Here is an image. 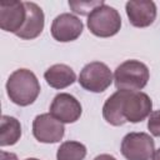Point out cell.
<instances>
[{"instance_id":"18","label":"cell","mask_w":160,"mask_h":160,"mask_svg":"<svg viewBox=\"0 0 160 160\" xmlns=\"http://www.w3.org/2000/svg\"><path fill=\"white\" fill-rule=\"evenodd\" d=\"M0 160H18V156L12 152H8V151H0Z\"/></svg>"},{"instance_id":"8","label":"cell","mask_w":160,"mask_h":160,"mask_svg":"<svg viewBox=\"0 0 160 160\" xmlns=\"http://www.w3.org/2000/svg\"><path fill=\"white\" fill-rule=\"evenodd\" d=\"M81 112L82 109L79 100L68 92L58 94L50 105V114L62 124L78 121L81 116Z\"/></svg>"},{"instance_id":"5","label":"cell","mask_w":160,"mask_h":160,"mask_svg":"<svg viewBox=\"0 0 160 160\" xmlns=\"http://www.w3.org/2000/svg\"><path fill=\"white\" fill-rule=\"evenodd\" d=\"M112 74L109 66L101 61H91L86 64L79 75V84L88 91L102 92L112 82Z\"/></svg>"},{"instance_id":"15","label":"cell","mask_w":160,"mask_h":160,"mask_svg":"<svg viewBox=\"0 0 160 160\" xmlns=\"http://www.w3.org/2000/svg\"><path fill=\"white\" fill-rule=\"evenodd\" d=\"M86 148L79 141H65L56 151V160H84Z\"/></svg>"},{"instance_id":"16","label":"cell","mask_w":160,"mask_h":160,"mask_svg":"<svg viewBox=\"0 0 160 160\" xmlns=\"http://www.w3.org/2000/svg\"><path fill=\"white\" fill-rule=\"evenodd\" d=\"M105 2L102 0H95V1H69V6L70 9L75 12V14H80V15H90L92 12V10H95L98 6L104 5Z\"/></svg>"},{"instance_id":"3","label":"cell","mask_w":160,"mask_h":160,"mask_svg":"<svg viewBox=\"0 0 160 160\" xmlns=\"http://www.w3.org/2000/svg\"><path fill=\"white\" fill-rule=\"evenodd\" d=\"M149 78L148 66L139 60H126L114 72V82L118 90L140 91L146 86Z\"/></svg>"},{"instance_id":"7","label":"cell","mask_w":160,"mask_h":160,"mask_svg":"<svg viewBox=\"0 0 160 160\" xmlns=\"http://www.w3.org/2000/svg\"><path fill=\"white\" fill-rule=\"evenodd\" d=\"M65 134L64 124L55 119L50 112L38 115L32 121L34 138L44 144L59 142Z\"/></svg>"},{"instance_id":"10","label":"cell","mask_w":160,"mask_h":160,"mask_svg":"<svg viewBox=\"0 0 160 160\" xmlns=\"http://www.w3.org/2000/svg\"><path fill=\"white\" fill-rule=\"evenodd\" d=\"M26 19L25 4L21 1H8L0 4V28L4 31L16 34Z\"/></svg>"},{"instance_id":"1","label":"cell","mask_w":160,"mask_h":160,"mask_svg":"<svg viewBox=\"0 0 160 160\" xmlns=\"http://www.w3.org/2000/svg\"><path fill=\"white\" fill-rule=\"evenodd\" d=\"M152 101L142 91L118 90L108 98L102 106V116L112 126L125 122H140L152 111Z\"/></svg>"},{"instance_id":"20","label":"cell","mask_w":160,"mask_h":160,"mask_svg":"<svg viewBox=\"0 0 160 160\" xmlns=\"http://www.w3.org/2000/svg\"><path fill=\"white\" fill-rule=\"evenodd\" d=\"M151 160H160V149H158V150L154 152V155H152Z\"/></svg>"},{"instance_id":"9","label":"cell","mask_w":160,"mask_h":160,"mask_svg":"<svg viewBox=\"0 0 160 160\" xmlns=\"http://www.w3.org/2000/svg\"><path fill=\"white\" fill-rule=\"evenodd\" d=\"M84 30L82 21L70 14V12H64L58 15L51 24V35L56 41L60 42H69L76 40Z\"/></svg>"},{"instance_id":"4","label":"cell","mask_w":160,"mask_h":160,"mask_svg":"<svg viewBox=\"0 0 160 160\" xmlns=\"http://www.w3.org/2000/svg\"><path fill=\"white\" fill-rule=\"evenodd\" d=\"M88 28L95 36L110 38L119 32L121 28V16L116 9L104 4L92 10L88 16Z\"/></svg>"},{"instance_id":"6","label":"cell","mask_w":160,"mask_h":160,"mask_svg":"<svg viewBox=\"0 0 160 160\" xmlns=\"http://www.w3.org/2000/svg\"><path fill=\"white\" fill-rule=\"evenodd\" d=\"M120 150L126 160H150L155 152V142L146 132H129L122 138Z\"/></svg>"},{"instance_id":"21","label":"cell","mask_w":160,"mask_h":160,"mask_svg":"<svg viewBox=\"0 0 160 160\" xmlns=\"http://www.w3.org/2000/svg\"><path fill=\"white\" fill-rule=\"evenodd\" d=\"M25 160H39V159H36V158H28V159H25Z\"/></svg>"},{"instance_id":"2","label":"cell","mask_w":160,"mask_h":160,"mask_svg":"<svg viewBox=\"0 0 160 160\" xmlns=\"http://www.w3.org/2000/svg\"><path fill=\"white\" fill-rule=\"evenodd\" d=\"M10 100L19 106L31 105L40 94V84L35 74L28 69L15 70L6 81Z\"/></svg>"},{"instance_id":"14","label":"cell","mask_w":160,"mask_h":160,"mask_svg":"<svg viewBox=\"0 0 160 160\" xmlns=\"http://www.w3.org/2000/svg\"><path fill=\"white\" fill-rule=\"evenodd\" d=\"M21 136L20 121L12 116L2 115L0 120V145L10 146L16 144Z\"/></svg>"},{"instance_id":"17","label":"cell","mask_w":160,"mask_h":160,"mask_svg":"<svg viewBox=\"0 0 160 160\" xmlns=\"http://www.w3.org/2000/svg\"><path fill=\"white\" fill-rule=\"evenodd\" d=\"M148 129L154 136H160V110H155L149 115Z\"/></svg>"},{"instance_id":"11","label":"cell","mask_w":160,"mask_h":160,"mask_svg":"<svg viewBox=\"0 0 160 160\" xmlns=\"http://www.w3.org/2000/svg\"><path fill=\"white\" fill-rule=\"evenodd\" d=\"M24 4L26 9V19L22 28L15 35L22 40H32L42 32L45 25V16L42 9L38 4L31 1H25Z\"/></svg>"},{"instance_id":"19","label":"cell","mask_w":160,"mask_h":160,"mask_svg":"<svg viewBox=\"0 0 160 160\" xmlns=\"http://www.w3.org/2000/svg\"><path fill=\"white\" fill-rule=\"evenodd\" d=\"M94 160H116L112 155H109V154H101V155H98L96 158H94Z\"/></svg>"},{"instance_id":"12","label":"cell","mask_w":160,"mask_h":160,"mask_svg":"<svg viewBox=\"0 0 160 160\" xmlns=\"http://www.w3.org/2000/svg\"><path fill=\"white\" fill-rule=\"evenodd\" d=\"M125 10L129 22L135 28H148L156 19V6L154 1H128Z\"/></svg>"},{"instance_id":"13","label":"cell","mask_w":160,"mask_h":160,"mask_svg":"<svg viewBox=\"0 0 160 160\" xmlns=\"http://www.w3.org/2000/svg\"><path fill=\"white\" fill-rule=\"evenodd\" d=\"M44 79L54 89H65L75 82L76 74L65 64H55L44 72Z\"/></svg>"}]
</instances>
